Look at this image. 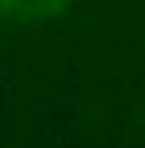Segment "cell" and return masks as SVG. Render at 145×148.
Here are the masks:
<instances>
[{
	"label": "cell",
	"instance_id": "6da1fadb",
	"mask_svg": "<svg viewBox=\"0 0 145 148\" xmlns=\"http://www.w3.org/2000/svg\"><path fill=\"white\" fill-rule=\"evenodd\" d=\"M66 0H0V10H13L23 20H40V16H53Z\"/></svg>",
	"mask_w": 145,
	"mask_h": 148
}]
</instances>
